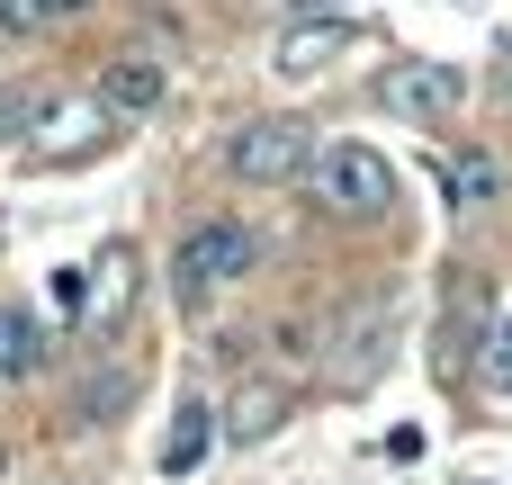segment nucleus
I'll return each instance as SVG.
<instances>
[{"label":"nucleus","instance_id":"nucleus-13","mask_svg":"<svg viewBox=\"0 0 512 485\" xmlns=\"http://www.w3.org/2000/svg\"><path fill=\"white\" fill-rule=\"evenodd\" d=\"M36 360H45V333H36V315L0 306V378H36Z\"/></svg>","mask_w":512,"mask_h":485},{"label":"nucleus","instance_id":"nucleus-17","mask_svg":"<svg viewBox=\"0 0 512 485\" xmlns=\"http://www.w3.org/2000/svg\"><path fill=\"white\" fill-rule=\"evenodd\" d=\"M495 90L512 99V36H504V54H495Z\"/></svg>","mask_w":512,"mask_h":485},{"label":"nucleus","instance_id":"nucleus-8","mask_svg":"<svg viewBox=\"0 0 512 485\" xmlns=\"http://www.w3.org/2000/svg\"><path fill=\"white\" fill-rule=\"evenodd\" d=\"M387 342H396V315H387V306H378V315H360V333L342 342L351 360L333 369V387H342V396H360V387H369V378L387 369Z\"/></svg>","mask_w":512,"mask_h":485},{"label":"nucleus","instance_id":"nucleus-7","mask_svg":"<svg viewBox=\"0 0 512 485\" xmlns=\"http://www.w3.org/2000/svg\"><path fill=\"white\" fill-rule=\"evenodd\" d=\"M162 90H171V81H162V63H153V54H117V63L99 72V99H108L117 117H144V108H162Z\"/></svg>","mask_w":512,"mask_h":485},{"label":"nucleus","instance_id":"nucleus-10","mask_svg":"<svg viewBox=\"0 0 512 485\" xmlns=\"http://www.w3.org/2000/svg\"><path fill=\"white\" fill-rule=\"evenodd\" d=\"M126 306H135V252H126V243H108V252H99V270H90V324L108 333Z\"/></svg>","mask_w":512,"mask_h":485},{"label":"nucleus","instance_id":"nucleus-5","mask_svg":"<svg viewBox=\"0 0 512 485\" xmlns=\"http://www.w3.org/2000/svg\"><path fill=\"white\" fill-rule=\"evenodd\" d=\"M459 99H468V72L441 54H405L396 72H378V108H396L405 126H441Z\"/></svg>","mask_w":512,"mask_h":485},{"label":"nucleus","instance_id":"nucleus-19","mask_svg":"<svg viewBox=\"0 0 512 485\" xmlns=\"http://www.w3.org/2000/svg\"><path fill=\"white\" fill-rule=\"evenodd\" d=\"M9 117H18V108H9V90H0V135H9Z\"/></svg>","mask_w":512,"mask_h":485},{"label":"nucleus","instance_id":"nucleus-6","mask_svg":"<svg viewBox=\"0 0 512 485\" xmlns=\"http://www.w3.org/2000/svg\"><path fill=\"white\" fill-rule=\"evenodd\" d=\"M351 45H360V36H351L342 18H306V27H288V36H279L270 72H279V81H315V72H333Z\"/></svg>","mask_w":512,"mask_h":485},{"label":"nucleus","instance_id":"nucleus-1","mask_svg":"<svg viewBox=\"0 0 512 485\" xmlns=\"http://www.w3.org/2000/svg\"><path fill=\"white\" fill-rule=\"evenodd\" d=\"M252 270H261V234H252L243 216H207V225H189L180 252H171L180 306H207L216 288H234V279H252Z\"/></svg>","mask_w":512,"mask_h":485},{"label":"nucleus","instance_id":"nucleus-14","mask_svg":"<svg viewBox=\"0 0 512 485\" xmlns=\"http://www.w3.org/2000/svg\"><path fill=\"white\" fill-rule=\"evenodd\" d=\"M495 189H504V171H495L486 153H459V162H450V198H459V207H486Z\"/></svg>","mask_w":512,"mask_h":485},{"label":"nucleus","instance_id":"nucleus-15","mask_svg":"<svg viewBox=\"0 0 512 485\" xmlns=\"http://www.w3.org/2000/svg\"><path fill=\"white\" fill-rule=\"evenodd\" d=\"M45 27V0H0V36H36Z\"/></svg>","mask_w":512,"mask_h":485},{"label":"nucleus","instance_id":"nucleus-11","mask_svg":"<svg viewBox=\"0 0 512 485\" xmlns=\"http://www.w3.org/2000/svg\"><path fill=\"white\" fill-rule=\"evenodd\" d=\"M126 405H135V369H99V378L72 396V423H81V432H99V423H117Z\"/></svg>","mask_w":512,"mask_h":485},{"label":"nucleus","instance_id":"nucleus-3","mask_svg":"<svg viewBox=\"0 0 512 485\" xmlns=\"http://www.w3.org/2000/svg\"><path fill=\"white\" fill-rule=\"evenodd\" d=\"M306 189H315L333 216H351V225H378V216L396 207V171H387L369 144H324L315 171H306Z\"/></svg>","mask_w":512,"mask_h":485},{"label":"nucleus","instance_id":"nucleus-2","mask_svg":"<svg viewBox=\"0 0 512 485\" xmlns=\"http://www.w3.org/2000/svg\"><path fill=\"white\" fill-rule=\"evenodd\" d=\"M315 126L306 117H252V126H234L225 135V171L234 180H252V189H279V180H306L315 171Z\"/></svg>","mask_w":512,"mask_h":485},{"label":"nucleus","instance_id":"nucleus-9","mask_svg":"<svg viewBox=\"0 0 512 485\" xmlns=\"http://www.w3.org/2000/svg\"><path fill=\"white\" fill-rule=\"evenodd\" d=\"M207 450H216V414L189 396V405L171 414V441H162V477H198V468H207Z\"/></svg>","mask_w":512,"mask_h":485},{"label":"nucleus","instance_id":"nucleus-4","mask_svg":"<svg viewBox=\"0 0 512 485\" xmlns=\"http://www.w3.org/2000/svg\"><path fill=\"white\" fill-rule=\"evenodd\" d=\"M27 135H36V162H90L108 135H117V108L90 90V99H72V90H45L36 108H27Z\"/></svg>","mask_w":512,"mask_h":485},{"label":"nucleus","instance_id":"nucleus-18","mask_svg":"<svg viewBox=\"0 0 512 485\" xmlns=\"http://www.w3.org/2000/svg\"><path fill=\"white\" fill-rule=\"evenodd\" d=\"M63 9H90V0H45V18H63Z\"/></svg>","mask_w":512,"mask_h":485},{"label":"nucleus","instance_id":"nucleus-16","mask_svg":"<svg viewBox=\"0 0 512 485\" xmlns=\"http://www.w3.org/2000/svg\"><path fill=\"white\" fill-rule=\"evenodd\" d=\"M486 387L512 396V315H504V333H495V369H486Z\"/></svg>","mask_w":512,"mask_h":485},{"label":"nucleus","instance_id":"nucleus-12","mask_svg":"<svg viewBox=\"0 0 512 485\" xmlns=\"http://www.w3.org/2000/svg\"><path fill=\"white\" fill-rule=\"evenodd\" d=\"M279 423H288V396H279V387H243L234 414H225V441H270Z\"/></svg>","mask_w":512,"mask_h":485}]
</instances>
